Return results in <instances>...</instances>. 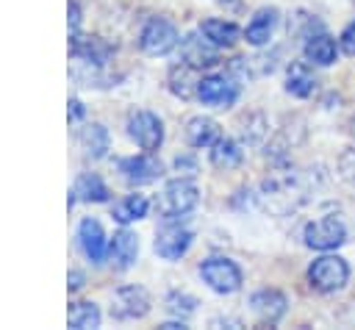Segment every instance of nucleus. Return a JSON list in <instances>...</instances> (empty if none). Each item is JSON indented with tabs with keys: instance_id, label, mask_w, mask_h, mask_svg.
Returning a JSON list of instances; mask_svg holds the SVG:
<instances>
[{
	"instance_id": "nucleus-10",
	"label": "nucleus",
	"mask_w": 355,
	"mask_h": 330,
	"mask_svg": "<svg viewBox=\"0 0 355 330\" xmlns=\"http://www.w3.org/2000/svg\"><path fill=\"white\" fill-rule=\"evenodd\" d=\"M191 247V230L178 225L175 219H166V225L155 236V252L166 261H178Z\"/></svg>"
},
{
	"instance_id": "nucleus-11",
	"label": "nucleus",
	"mask_w": 355,
	"mask_h": 330,
	"mask_svg": "<svg viewBox=\"0 0 355 330\" xmlns=\"http://www.w3.org/2000/svg\"><path fill=\"white\" fill-rule=\"evenodd\" d=\"M78 244L83 250V255L92 261V263H103L105 255H108V241H105V233L100 227L97 219H83L78 225Z\"/></svg>"
},
{
	"instance_id": "nucleus-8",
	"label": "nucleus",
	"mask_w": 355,
	"mask_h": 330,
	"mask_svg": "<svg viewBox=\"0 0 355 330\" xmlns=\"http://www.w3.org/2000/svg\"><path fill=\"white\" fill-rule=\"evenodd\" d=\"M128 136L141 147V150H158L164 141V125L155 114L150 111H136L128 116Z\"/></svg>"
},
{
	"instance_id": "nucleus-6",
	"label": "nucleus",
	"mask_w": 355,
	"mask_h": 330,
	"mask_svg": "<svg viewBox=\"0 0 355 330\" xmlns=\"http://www.w3.org/2000/svg\"><path fill=\"white\" fill-rule=\"evenodd\" d=\"M302 238H305V244H308L311 250L327 252V250H336V247L344 244L347 230H344V225H341L336 216H324V219H316V222L305 225Z\"/></svg>"
},
{
	"instance_id": "nucleus-17",
	"label": "nucleus",
	"mask_w": 355,
	"mask_h": 330,
	"mask_svg": "<svg viewBox=\"0 0 355 330\" xmlns=\"http://www.w3.org/2000/svg\"><path fill=\"white\" fill-rule=\"evenodd\" d=\"M108 255H111V263H114L116 269L133 266V261H136V255H139V241H136V236H133L130 230H119V233L114 236V241L108 244Z\"/></svg>"
},
{
	"instance_id": "nucleus-30",
	"label": "nucleus",
	"mask_w": 355,
	"mask_h": 330,
	"mask_svg": "<svg viewBox=\"0 0 355 330\" xmlns=\"http://www.w3.org/2000/svg\"><path fill=\"white\" fill-rule=\"evenodd\" d=\"M341 50L347 55H355V22H349L344 28V33H341Z\"/></svg>"
},
{
	"instance_id": "nucleus-7",
	"label": "nucleus",
	"mask_w": 355,
	"mask_h": 330,
	"mask_svg": "<svg viewBox=\"0 0 355 330\" xmlns=\"http://www.w3.org/2000/svg\"><path fill=\"white\" fill-rule=\"evenodd\" d=\"M150 311V297L141 286H122L111 297V316L114 319H141Z\"/></svg>"
},
{
	"instance_id": "nucleus-25",
	"label": "nucleus",
	"mask_w": 355,
	"mask_h": 330,
	"mask_svg": "<svg viewBox=\"0 0 355 330\" xmlns=\"http://www.w3.org/2000/svg\"><path fill=\"white\" fill-rule=\"evenodd\" d=\"M313 72L305 67V64H291L288 67V75H286V92L294 94V97H308L313 92Z\"/></svg>"
},
{
	"instance_id": "nucleus-12",
	"label": "nucleus",
	"mask_w": 355,
	"mask_h": 330,
	"mask_svg": "<svg viewBox=\"0 0 355 330\" xmlns=\"http://www.w3.org/2000/svg\"><path fill=\"white\" fill-rule=\"evenodd\" d=\"M119 172L125 175L128 183L141 186V183H153L155 177H161L164 166H161V161L153 158V155H133V158L119 161Z\"/></svg>"
},
{
	"instance_id": "nucleus-31",
	"label": "nucleus",
	"mask_w": 355,
	"mask_h": 330,
	"mask_svg": "<svg viewBox=\"0 0 355 330\" xmlns=\"http://www.w3.org/2000/svg\"><path fill=\"white\" fill-rule=\"evenodd\" d=\"M78 28H80V8L78 3H69V31L78 33Z\"/></svg>"
},
{
	"instance_id": "nucleus-2",
	"label": "nucleus",
	"mask_w": 355,
	"mask_h": 330,
	"mask_svg": "<svg viewBox=\"0 0 355 330\" xmlns=\"http://www.w3.org/2000/svg\"><path fill=\"white\" fill-rule=\"evenodd\" d=\"M197 200H200L197 186L191 180L178 177V180H169L164 186V191L155 200V208H158L161 219H180V216H186L197 205Z\"/></svg>"
},
{
	"instance_id": "nucleus-29",
	"label": "nucleus",
	"mask_w": 355,
	"mask_h": 330,
	"mask_svg": "<svg viewBox=\"0 0 355 330\" xmlns=\"http://www.w3.org/2000/svg\"><path fill=\"white\" fill-rule=\"evenodd\" d=\"M338 166H341V175H344L349 183H355V147H352V150H347V153L341 155Z\"/></svg>"
},
{
	"instance_id": "nucleus-20",
	"label": "nucleus",
	"mask_w": 355,
	"mask_h": 330,
	"mask_svg": "<svg viewBox=\"0 0 355 330\" xmlns=\"http://www.w3.org/2000/svg\"><path fill=\"white\" fill-rule=\"evenodd\" d=\"M197 86H200V78H197V67H191V64H186V61H180L178 67H172V72H169V89L178 94V97H191V94H197Z\"/></svg>"
},
{
	"instance_id": "nucleus-5",
	"label": "nucleus",
	"mask_w": 355,
	"mask_h": 330,
	"mask_svg": "<svg viewBox=\"0 0 355 330\" xmlns=\"http://www.w3.org/2000/svg\"><path fill=\"white\" fill-rule=\"evenodd\" d=\"M200 277L216 294H233L241 286V269L230 258H208L200 263Z\"/></svg>"
},
{
	"instance_id": "nucleus-3",
	"label": "nucleus",
	"mask_w": 355,
	"mask_h": 330,
	"mask_svg": "<svg viewBox=\"0 0 355 330\" xmlns=\"http://www.w3.org/2000/svg\"><path fill=\"white\" fill-rule=\"evenodd\" d=\"M349 277V266L338 255H322L308 266V280L316 291H338Z\"/></svg>"
},
{
	"instance_id": "nucleus-26",
	"label": "nucleus",
	"mask_w": 355,
	"mask_h": 330,
	"mask_svg": "<svg viewBox=\"0 0 355 330\" xmlns=\"http://www.w3.org/2000/svg\"><path fill=\"white\" fill-rule=\"evenodd\" d=\"M241 158H244V153L233 139H219L211 147V164L219 166V169H233V166L241 164Z\"/></svg>"
},
{
	"instance_id": "nucleus-23",
	"label": "nucleus",
	"mask_w": 355,
	"mask_h": 330,
	"mask_svg": "<svg viewBox=\"0 0 355 330\" xmlns=\"http://www.w3.org/2000/svg\"><path fill=\"white\" fill-rule=\"evenodd\" d=\"M147 208H150L147 197H141V194H128L125 200L114 202V208H111V216H114L119 225H128V222H136V219H141V216L147 214Z\"/></svg>"
},
{
	"instance_id": "nucleus-27",
	"label": "nucleus",
	"mask_w": 355,
	"mask_h": 330,
	"mask_svg": "<svg viewBox=\"0 0 355 330\" xmlns=\"http://www.w3.org/2000/svg\"><path fill=\"white\" fill-rule=\"evenodd\" d=\"M67 322H69V327H75V330L97 327V324H100V311H97L94 302H72Z\"/></svg>"
},
{
	"instance_id": "nucleus-32",
	"label": "nucleus",
	"mask_w": 355,
	"mask_h": 330,
	"mask_svg": "<svg viewBox=\"0 0 355 330\" xmlns=\"http://www.w3.org/2000/svg\"><path fill=\"white\" fill-rule=\"evenodd\" d=\"M83 116V103L80 100H69V119H80Z\"/></svg>"
},
{
	"instance_id": "nucleus-22",
	"label": "nucleus",
	"mask_w": 355,
	"mask_h": 330,
	"mask_svg": "<svg viewBox=\"0 0 355 330\" xmlns=\"http://www.w3.org/2000/svg\"><path fill=\"white\" fill-rule=\"evenodd\" d=\"M72 194H75V200H83V202H105L108 200V186L100 180V175L86 172L75 180Z\"/></svg>"
},
{
	"instance_id": "nucleus-24",
	"label": "nucleus",
	"mask_w": 355,
	"mask_h": 330,
	"mask_svg": "<svg viewBox=\"0 0 355 330\" xmlns=\"http://www.w3.org/2000/svg\"><path fill=\"white\" fill-rule=\"evenodd\" d=\"M78 139L89 158H103L108 153V130L103 125H86Z\"/></svg>"
},
{
	"instance_id": "nucleus-15",
	"label": "nucleus",
	"mask_w": 355,
	"mask_h": 330,
	"mask_svg": "<svg viewBox=\"0 0 355 330\" xmlns=\"http://www.w3.org/2000/svg\"><path fill=\"white\" fill-rule=\"evenodd\" d=\"M250 305H252V311L263 319V322H277L283 313H286V297L280 294V291H275V288H261V291H255L252 294V299H250Z\"/></svg>"
},
{
	"instance_id": "nucleus-16",
	"label": "nucleus",
	"mask_w": 355,
	"mask_h": 330,
	"mask_svg": "<svg viewBox=\"0 0 355 330\" xmlns=\"http://www.w3.org/2000/svg\"><path fill=\"white\" fill-rule=\"evenodd\" d=\"M219 139H222V133H219V125L214 119L194 116L186 122V141L191 147H214Z\"/></svg>"
},
{
	"instance_id": "nucleus-9",
	"label": "nucleus",
	"mask_w": 355,
	"mask_h": 330,
	"mask_svg": "<svg viewBox=\"0 0 355 330\" xmlns=\"http://www.w3.org/2000/svg\"><path fill=\"white\" fill-rule=\"evenodd\" d=\"M197 97H200L205 105L227 108V105H233L236 97H239V83L230 80V78H225V75H205V78H200Z\"/></svg>"
},
{
	"instance_id": "nucleus-18",
	"label": "nucleus",
	"mask_w": 355,
	"mask_h": 330,
	"mask_svg": "<svg viewBox=\"0 0 355 330\" xmlns=\"http://www.w3.org/2000/svg\"><path fill=\"white\" fill-rule=\"evenodd\" d=\"M305 58L311 64H316V67H330L336 61V42L324 31L311 33L305 39Z\"/></svg>"
},
{
	"instance_id": "nucleus-4",
	"label": "nucleus",
	"mask_w": 355,
	"mask_h": 330,
	"mask_svg": "<svg viewBox=\"0 0 355 330\" xmlns=\"http://www.w3.org/2000/svg\"><path fill=\"white\" fill-rule=\"evenodd\" d=\"M178 28L164 19V17H153L147 19V25L141 28V36H139V44L147 55H166L178 47Z\"/></svg>"
},
{
	"instance_id": "nucleus-21",
	"label": "nucleus",
	"mask_w": 355,
	"mask_h": 330,
	"mask_svg": "<svg viewBox=\"0 0 355 330\" xmlns=\"http://www.w3.org/2000/svg\"><path fill=\"white\" fill-rule=\"evenodd\" d=\"M200 33L216 47H233L239 39V28L233 22H225V19H205L200 25Z\"/></svg>"
},
{
	"instance_id": "nucleus-33",
	"label": "nucleus",
	"mask_w": 355,
	"mask_h": 330,
	"mask_svg": "<svg viewBox=\"0 0 355 330\" xmlns=\"http://www.w3.org/2000/svg\"><path fill=\"white\" fill-rule=\"evenodd\" d=\"M83 286V275L80 272H69V288H80Z\"/></svg>"
},
{
	"instance_id": "nucleus-1",
	"label": "nucleus",
	"mask_w": 355,
	"mask_h": 330,
	"mask_svg": "<svg viewBox=\"0 0 355 330\" xmlns=\"http://www.w3.org/2000/svg\"><path fill=\"white\" fill-rule=\"evenodd\" d=\"M261 200L266 202V208L272 211H288L302 200V183L300 175L286 169V172H275L263 180L261 186Z\"/></svg>"
},
{
	"instance_id": "nucleus-14",
	"label": "nucleus",
	"mask_w": 355,
	"mask_h": 330,
	"mask_svg": "<svg viewBox=\"0 0 355 330\" xmlns=\"http://www.w3.org/2000/svg\"><path fill=\"white\" fill-rule=\"evenodd\" d=\"M216 44H211L202 33H191V36H186L183 39V44H180V53H183V61L186 64H191V67H211V64H216Z\"/></svg>"
},
{
	"instance_id": "nucleus-19",
	"label": "nucleus",
	"mask_w": 355,
	"mask_h": 330,
	"mask_svg": "<svg viewBox=\"0 0 355 330\" xmlns=\"http://www.w3.org/2000/svg\"><path fill=\"white\" fill-rule=\"evenodd\" d=\"M275 25H277V11L275 8H261V11H255L250 25L244 28V39L250 44H266L272 31H275Z\"/></svg>"
},
{
	"instance_id": "nucleus-13",
	"label": "nucleus",
	"mask_w": 355,
	"mask_h": 330,
	"mask_svg": "<svg viewBox=\"0 0 355 330\" xmlns=\"http://www.w3.org/2000/svg\"><path fill=\"white\" fill-rule=\"evenodd\" d=\"M69 53H72L78 61L94 64V67H100V64H105V61L111 58V47H108L103 39H97V36H78V33H72Z\"/></svg>"
},
{
	"instance_id": "nucleus-28",
	"label": "nucleus",
	"mask_w": 355,
	"mask_h": 330,
	"mask_svg": "<svg viewBox=\"0 0 355 330\" xmlns=\"http://www.w3.org/2000/svg\"><path fill=\"white\" fill-rule=\"evenodd\" d=\"M166 302H169V311H172V313H191L194 305H197L194 297H189V294H178V291H172V294L166 297Z\"/></svg>"
}]
</instances>
